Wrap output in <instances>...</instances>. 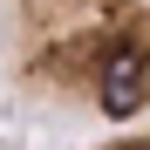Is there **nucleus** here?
<instances>
[{
  "label": "nucleus",
  "mask_w": 150,
  "mask_h": 150,
  "mask_svg": "<svg viewBox=\"0 0 150 150\" xmlns=\"http://www.w3.org/2000/svg\"><path fill=\"white\" fill-rule=\"evenodd\" d=\"M0 55L28 96L96 109L103 75L130 55H150V0H7Z\"/></svg>",
  "instance_id": "1"
},
{
  "label": "nucleus",
  "mask_w": 150,
  "mask_h": 150,
  "mask_svg": "<svg viewBox=\"0 0 150 150\" xmlns=\"http://www.w3.org/2000/svg\"><path fill=\"white\" fill-rule=\"evenodd\" d=\"M103 150H150V143H143V137L130 130V137H116V143H103Z\"/></svg>",
  "instance_id": "2"
}]
</instances>
